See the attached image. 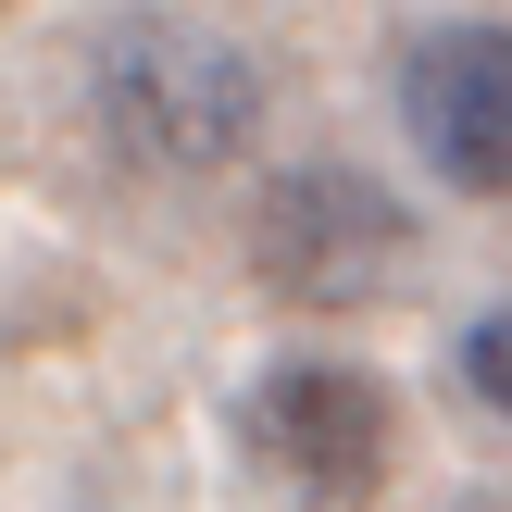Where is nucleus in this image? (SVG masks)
I'll list each match as a JSON object with an SVG mask.
<instances>
[{
	"mask_svg": "<svg viewBox=\"0 0 512 512\" xmlns=\"http://www.w3.org/2000/svg\"><path fill=\"white\" fill-rule=\"evenodd\" d=\"M450 375H463V388H475V400H488V413L512 425V300L463 325V350H450Z\"/></svg>",
	"mask_w": 512,
	"mask_h": 512,
	"instance_id": "nucleus-5",
	"label": "nucleus"
},
{
	"mask_svg": "<svg viewBox=\"0 0 512 512\" xmlns=\"http://www.w3.org/2000/svg\"><path fill=\"white\" fill-rule=\"evenodd\" d=\"M400 263H413V225H400L388 188H363V175H338V163L263 175L250 275H263L275 300H300V313H350V300H375Z\"/></svg>",
	"mask_w": 512,
	"mask_h": 512,
	"instance_id": "nucleus-2",
	"label": "nucleus"
},
{
	"mask_svg": "<svg viewBox=\"0 0 512 512\" xmlns=\"http://www.w3.org/2000/svg\"><path fill=\"white\" fill-rule=\"evenodd\" d=\"M388 388L350 363H275L250 388V463L275 475L300 512H363L388 488Z\"/></svg>",
	"mask_w": 512,
	"mask_h": 512,
	"instance_id": "nucleus-3",
	"label": "nucleus"
},
{
	"mask_svg": "<svg viewBox=\"0 0 512 512\" xmlns=\"http://www.w3.org/2000/svg\"><path fill=\"white\" fill-rule=\"evenodd\" d=\"M400 125L463 200H512V25H425L400 50Z\"/></svg>",
	"mask_w": 512,
	"mask_h": 512,
	"instance_id": "nucleus-4",
	"label": "nucleus"
},
{
	"mask_svg": "<svg viewBox=\"0 0 512 512\" xmlns=\"http://www.w3.org/2000/svg\"><path fill=\"white\" fill-rule=\"evenodd\" d=\"M88 88H100V125H113L138 163H163V175L238 163L250 125H263V75H250V50L213 38V25H188V13L113 25L100 63H88Z\"/></svg>",
	"mask_w": 512,
	"mask_h": 512,
	"instance_id": "nucleus-1",
	"label": "nucleus"
}]
</instances>
